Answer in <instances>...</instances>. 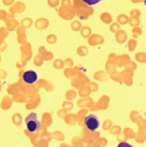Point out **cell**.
Returning <instances> with one entry per match:
<instances>
[{
    "label": "cell",
    "mask_w": 146,
    "mask_h": 147,
    "mask_svg": "<svg viewBox=\"0 0 146 147\" xmlns=\"http://www.w3.org/2000/svg\"><path fill=\"white\" fill-rule=\"evenodd\" d=\"M103 41H104V40H103L102 37H100V35H98V34H96V35L92 36L91 38H90V44H91V45H98V44H101Z\"/></svg>",
    "instance_id": "obj_5"
},
{
    "label": "cell",
    "mask_w": 146,
    "mask_h": 147,
    "mask_svg": "<svg viewBox=\"0 0 146 147\" xmlns=\"http://www.w3.org/2000/svg\"><path fill=\"white\" fill-rule=\"evenodd\" d=\"M23 79L26 84L33 85L38 81V74H37V72L33 70H28L24 73Z\"/></svg>",
    "instance_id": "obj_3"
},
{
    "label": "cell",
    "mask_w": 146,
    "mask_h": 147,
    "mask_svg": "<svg viewBox=\"0 0 146 147\" xmlns=\"http://www.w3.org/2000/svg\"><path fill=\"white\" fill-rule=\"evenodd\" d=\"M48 3L51 7H56L59 4V0H48Z\"/></svg>",
    "instance_id": "obj_18"
},
{
    "label": "cell",
    "mask_w": 146,
    "mask_h": 147,
    "mask_svg": "<svg viewBox=\"0 0 146 147\" xmlns=\"http://www.w3.org/2000/svg\"><path fill=\"white\" fill-rule=\"evenodd\" d=\"M87 53H88V49L86 47H80L78 49V54L80 56H85V55H87Z\"/></svg>",
    "instance_id": "obj_13"
},
{
    "label": "cell",
    "mask_w": 146,
    "mask_h": 147,
    "mask_svg": "<svg viewBox=\"0 0 146 147\" xmlns=\"http://www.w3.org/2000/svg\"><path fill=\"white\" fill-rule=\"evenodd\" d=\"M135 46H137V41L131 40L130 43H129V48H130V50H133L135 48Z\"/></svg>",
    "instance_id": "obj_17"
},
{
    "label": "cell",
    "mask_w": 146,
    "mask_h": 147,
    "mask_svg": "<svg viewBox=\"0 0 146 147\" xmlns=\"http://www.w3.org/2000/svg\"><path fill=\"white\" fill-rule=\"evenodd\" d=\"M133 2H140V1H142V0H133Z\"/></svg>",
    "instance_id": "obj_28"
},
{
    "label": "cell",
    "mask_w": 146,
    "mask_h": 147,
    "mask_svg": "<svg viewBox=\"0 0 146 147\" xmlns=\"http://www.w3.org/2000/svg\"><path fill=\"white\" fill-rule=\"evenodd\" d=\"M30 24H31L30 19H28V18L24 19V21H23V26H24V27H28V26H30Z\"/></svg>",
    "instance_id": "obj_15"
},
{
    "label": "cell",
    "mask_w": 146,
    "mask_h": 147,
    "mask_svg": "<svg viewBox=\"0 0 146 147\" xmlns=\"http://www.w3.org/2000/svg\"><path fill=\"white\" fill-rule=\"evenodd\" d=\"M137 58L139 59V61H144V54H138L137 56Z\"/></svg>",
    "instance_id": "obj_24"
},
{
    "label": "cell",
    "mask_w": 146,
    "mask_h": 147,
    "mask_svg": "<svg viewBox=\"0 0 146 147\" xmlns=\"http://www.w3.org/2000/svg\"><path fill=\"white\" fill-rule=\"evenodd\" d=\"M84 3H86L89 6H94V5H96L98 4L100 2L103 1V0H82Z\"/></svg>",
    "instance_id": "obj_8"
},
{
    "label": "cell",
    "mask_w": 146,
    "mask_h": 147,
    "mask_svg": "<svg viewBox=\"0 0 146 147\" xmlns=\"http://www.w3.org/2000/svg\"><path fill=\"white\" fill-rule=\"evenodd\" d=\"M85 125L89 131H98V128H100V121L98 116L94 115V114H91V115H88L85 118Z\"/></svg>",
    "instance_id": "obj_2"
},
{
    "label": "cell",
    "mask_w": 146,
    "mask_h": 147,
    "mask_svg": "<svg viewBox=\"0 0 146 147\" xmlns=\"http://www.w3.org/2000/svg\"><path fill=\"white\" fill-rule=\"evenodd\" d=\"M133 33H135V34H140V29L139 28H137V27H135V28H133Z\"/></svg>",
    "instance_id": "obj_25"
},
{
    "label": "cell",
    "mask_w": 146,
    "mask_h": 147,
    "mask_svg": "<svg viewBox=\"0 0 146 147\" xmlns=\"http://www.w3.org/2000/svg\"><path fill=\"white\" fill-rule=\"evenodd\" d=\"M118 147H135V146H132L131 144H129L127 142H122V143L119 144Z\"/></svg>",
    "instance_id": "obj_22"
},
{
    "label": "cell",
    "mask_w": 146,
    "mask_h": 147,
    "mask_svg": "<svg viewBox=\"0 0 146 147\" xmlns=\"http://www.w3.org/2000/svg\"><path fill=\"white\" fill-rule=\"evenodd\" d=\"M101 21L103 22H105V24H110V22H112V17L108 13H104L101 15Z\"/></svg>",
    "instance_id": "obj_7"
},
{
    "label": "cell",
    "mask_w": 146,
    "mask_h": 147,
    "mask_svg": "<svg viewBox=\"0 0 146 147\" xmlns=\"http://www.w3.org/2000/svg\"><path fill=\"white\" fill-rule=\"evenodd\" d=\"M128 17H126L125 15H120V16L118 17V22H120V24H125L128 22Z\"/></svg>",
    "instance_id": "obj_10"
},
{
    "label": "cell",
    "mask_w": 146,
    "mask_h": 147,
    "mask_svg": "<svg viewBox=\"0 0 146 147\" xmlns=\"http://www.w3.org/2000/svg\"><path fill=\"white\" fill-rule=\"evenodd\" d=\"M35 24L38 29H45L48 26V21L46 19H38Z\"/></svg>",
    "instance_id": "obj_4"
},
{
    "label": "cell",
    "mask_w": 146,
    "mask_h": 147,
    "mask_svg": "<svg viewBox=\"0 0 146 147\" xmlns=\"http://www.w3.org/2000/svg\"><path fill=\"white\" fill-rule=\"evenodd\" d=\"M131 14H132V16L135 19H137L138 16H139V11L138 10H132V12H131Z\"/></svg>",
    "instance_id": "obj_19"
},
{
    "label": "cell",
    "mask_w": 146,
    "mask_h": 147,
    "mask_svg": "<svg viewBox=\"0 0 146 147\" xmlns=\"http://www.w3.org/2000/svg\"><path fill=\"white\" fill-rule=\"evenodd\" d=\"M80 27H81V24L79 22H72V24H71V28L73 29V30H79L80 29Z\"/></svg>",
    "instance_id": "obj_12"
},
{
    "label": "cell",
    "mask_w": 146,
    "mask_h": 147,
    "mask_svg": "<svg viewBox=\"0 0 146 147\" xmlns=\"http://www.w3.org/2000/svg\"><path fill=\"white\" fill-rule=\"evenodd\" d=\"M138 22H138V20H137V19H132V20H131V21H130V24H132L133 26H137Z\"/></svg>",
    "instance_id": "obj_20"
},
{
    "label": "cell",
    "mask_w": 146,
    "mask_h": 147,
    "mask_svg": "<svg viewBox=\"0 0 146 147\" xmlns=\"http://www.w3.org/2000/svg\"><path fill=\"white\" fill-rule=\"evenodd\" d=\"M69 4H70L69 0H63V7H67V6H69Z\"/></svg>",
    "instance_id": "obj_23"
},
{
    "label": "cell",
    "mask_w": 146,
    "mask_h": 147,
    "mask_svg": "<svg viewBox=\"0 0 146 147\" xmlns=\"http://www.w3.org/2000/svg\"><path fill=\"white\" fill-rule=\"evenodd\" d=\"M127 39V35L124 31H119L117 33V36H116V40H117L119 43H124Z\"/></svg>",
    "instance_id": "obj_6"
},
{
    "label": "cell",
    "mask_w": 146,
    "mask_h": 147,
    "mask_svg": "<svg viewBox=\"0 0 146 147\" xmlns=\"http://www.w3.org/2000/svg\"><path fill=\"white\" fill-rule=\"evenodd\" d=\"M11 2H13V0H4V3L6 5H9Z\"/></svg>",
    "instance_id": "obj_27"
},
{
    "label": "cell",
    "mask_w": 146,
    "mask_h": 147,
    "mask_svg": "<svg viewBox=\"0 0 146 147\" xmlns=\"http://www.w3.org/2000/svg\"><path fill=\"white\" fill-rule=\"evenodd\" d=\"M4 17H5V11L2 10V11H0V19L4 18Z\"/></svg>",
    "instance_id": "obj_26"
},
{
    "label": "cell",
    "mask_w": 146,
    "mask_h": 147,
    "mask_svg": "<svg viewBox=\"0 0 146 147\" xmlns=\"http://www.w3.org/2000/svg\"><path fill=\"white\" fill-rule=\"evenodd\" d=\"M7 24H8L9 28L11 27V29H13L15 27V26H16V22H15V21H10V22H7Z\"/></svg>",
    "instance_id": "obj_21"
},
{
    "label": "cell",
    "mask_w": 146,
    "mask_h": 147,
    "mask_svg": "<svg viewBox=\"0 0 146 147\" xmlns=\"http://www.w3.org/2000/svg\"><path fill=\"white\" fill-rule=\"evenodd\" d=\"M24 5L23 3H18V5H16V6L13 8V11H17L16 13H22V11L24 10Z\"/></svg>",
    "instance_id": "obj_11"
},
{
    "label": "cell",
    "mask_w": 146,
    "mask_h": 147,
    "mask_svg": "<svg viewBox=\"0 0 146 147\" xmlns=\"http://www.w3.org/2000/svg\"><path fill=\"white\" fill-rule=\"evenodd\" d=\"M47 41H48L49 43H51V44H54L57 41V37L54 35V34H50V35L47 37Z\"/></svg>",
    "instance_id": "obj_14"
},
{
    "label": "cell",
    "mask_w": 146,
    "mask_h": 147,
    "mask_svg": "<svg viewBox=\"0 0 146 147\" xmlns=\"http://www.w3.org/2000/svg\"><path fill=\"white\" fill-rule=\"evenodd\" d=\"M119 28H120V26H118V24H113L112 26H110V29L112 30L113 32H117L119 31Z\"/></svg>",
    "instance_id": "obj_16"
},
{
    "label": "cell",
    "mask_w": 146,
    "mask_h": 147,
    "mask_svg": "<svg viewBox=\"0 0 146 147\" xmlns=\"http://www.w3.org/2000/svg\"><path fill=\"white\" fill-rule=\"evenodd\" d=\"M26 128L30 133H35L41 127V123L37 119V115L35 113H31L26 118Z\"/></svg>",
    "instance_id": "obj_1"
},
{
    "label": "cell",
    "mask_w": 146,
    "mask_h": 147,
    "mask_svg": "<svg viewBox=\"0 0 146 147\" xmlns=\"http://www.w3.org/2000/svg\"><path fill=\"white\" fill-rule=\"evenodd\" d=\"M81 33H82V36H83V37H88V36H90V34H91V29L89 28L88 26H85V27H84V28L82 29Z\"/></svg>",
    "instance_id": "obj_9"
}]
</instances>
